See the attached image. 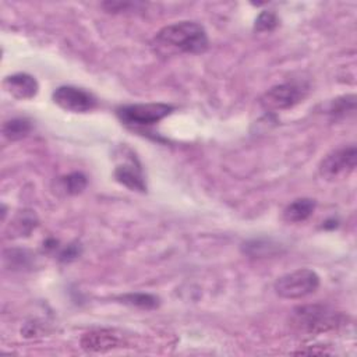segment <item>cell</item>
<instances>
[{
    "mask_svg": "<svg viewBox=\"0 0 357 357\" xmlns=\"http://www.w3.org/2000/svg\"><path fill=\"white\" fill-rule=\"evenodd\" d=\"M156 39L169 47L184 53H204L208 49L209 40L205 28L194 21H180L163 26Z\"/></svg>",
    "mask_w": 357,
    "mask_h": 357,
    "instance_id": "1",
    "label": "cell"
},
{
    "mask_svg": "<svg viewBox=\"0 0 357 357\" xmlns=\"http://www.w3.org/2000/svg\"><path fill=\"white\" fill-rule=\"evenodd\" d=\"M273 287L276 294L282 298H303L312 294L319 287V276L312 269L301 268L279 276Z\"/></svg>",
    "mask_w": 357,
    "mask_h": 357,
    "instance_id": "2",
    "label": "cell"
},
{
    "mask_svg": "<svg viewBox=\"0 0 357 357\" xmlns=\"http://www.w3.org/2000/svg\"><path fill=\"white\" fill-rule=\"evenodd\" d=\"M339 314L325 305L314 304L304 305L294 310L293 321L297 329L307 333H322L335 329L339 325Z\"/></svg>",
    "mask_w": 357,
    "mask_h": 357,
    "instance_id": "3",
    "label": "cell"
},
{
    "mask_svg": "<svg viewBox=\"0 0 357 357\" xmlns=\"http://www.w3.org/2000/svg\"><path fill=\"white\" fill-rule=\"evenodd\" d=\"M173 112V106L167 103H134L120 106L116 110L119 120L130 127L153 126Z\"/></svg>",
    "mask_w": 357,
    "mask_h": 357,
    "instance_id": "4",
    "label": "cell"
},
{
    "mask_svg": "<svg viewBox=\"0 0 357 357\" xmlns=\"http://www.w3.org/2000/svg\"><path fill=\"white\" fill-rule=\"evenodd\" d=\"M357 163V149L354 145L339 148L326 155L319 165V174L326 180L349 176Z\"/></svg>",
    "mask_w": 357,
    "mask_h": 357,
    "instance_id": "5",
    "label": "cell"
},
{
    "mask_svg": "<svg viewBox=\"0 0 357 357\" xmlns=\"http://www.w3.org/2000/svg\"><path fill=\"white\" fill-rule=\"evenodd\" d=\"M305 96V89L297 84H280L268 89L261 96V106L269 112L286 110L300 103Z\"/></svg>",
    "mask_w": 357,
    "mask_h": 357,
    "instance_id": "6",
    "label": "cell"
},
{
    "mask_svg": "<svg viewBox=\"0 0 357 357\" xmlns=\"http://www.w3.org/2000/svg\"><path fill=\"white\" fill-rule=\"evenodd\" d=\"M53 100L61 109L73 113L91 112L96 107L98 103L96 98L91 92L71 85L59 86L53 92Z\"/></svg>",
    "mask_w": 357,
    "mask_h": 357,
    "instance_id": "7",
    "label": "cell"
},
{
    "mask_svg": "<svg viewBox=\"0 0 357 357\" xmlns=\"http://www.w3.org/2000/svg\"><path fill=\"white\" fill-rule=\"evenodd\" d=\"M123 346V339L112 329H96L81 337V347L86 351L103 353Z\"/></svg>",
    "mask_w": 357,
    "mask_h": 357,
    "instance_id": "8",
    "label": "cell"
},
{
    "mask_svg": "<svg viewBox=\"0 0 357 357\" xmlns=\"http://www.w3.org/2000/svg\"><path fill=\"white\" fill-rule=\"evenodd\" d=\"M4 86L11 96H14L15 99H21V100L32 99L38 93V89H39L36 79L26 73H18V74L8 75L4 79Z\"/></svg>",
    "mask_w": 357,
    "mask_h": 357,
    "instance_id": "9",
    "label": "cell"
},
{
    "mask_svg": "<svg viewBox=\"0 0 357 357\" xmlns=\"http://www.w3.org/2000/svg\"><path fill=\"white\" fill-rule=\"evenodd\" d=\"M114 178L120 184L126 185L127 188H130L132 191H139V192L146 191V184L142 177L141 169L138 165H134L132 162L119 165L114 169Z\"/></svg>",
    "mask_w": 357,
    "mask_h": 357,
    "instance_id": "10",
    "label": "cell"
},
{
    "mask_svg": "<svg viewBox=\"0 0 357 357\" xmlns=\"http://www.w3.org/2000/svg\"><path fill=\"white\" fill-rule=\"evenodd\" d=\"M315 209V201L311 198H298L289 204L283 211V219L289 223H298L308 219Z\"/></svg>",
    "mask_w": 357,
    "mask_h": 357,
    "instance_id": "11",
    "label": "cell"
},
{
    "mask_svg": "<svg viewBox=\"0 0 357 357\" xmlns=\"http://www.w3.org/2000/svg\"><path fill=\"white\" fill-rule=\"evenodd\" d=\"M32 130V124L26 119L15 117L11 120H7L3 124V135L10 141H18L21 138H25Z\"/></svg>",
    "mask_w": 357,
    "mask_h": 357,
    "instance_id": "12",
    "label": "cell"
},
{
    "mask_svg": "<svg viewBox=\"0 0 357 357\" xmlns=\"http://www.w3.org/2000/svg\"><path fill=\"white\" fill-rule=\"evenodd\" d=\"M119 300L124 304L138 307V308H145V310H152L159 305V297L149 293H128V294L120 296Z\"/></svg>",
    "mask_w": 357,
    "mask_h": 357,
    "instance_id": "13",
    "label": "cell"
},
{
    "mask_svg": "<svg viewBox=\"0 0 357 357\" xmlns=\"http://www.w3.org/2000/svg\"><path fill=\"white\" fill-rule=\"evenodd\" d=\"M61 183H63V187L64 190L71 194V195H75V194H79L82 192V190L86 187V177L82 174V173H71V174H67L61 178Z\"/></svg>",
    "mask_w": 357,
    "mask_h": 357,
    "instance_id": "14",
    "label": "cell"
},
{
    "mask_svg": "<svg viewBox=\"0 0 357 357\" xmlns=\"http://www.w3.org/2000/svg\"><path fill=\"white\" fill-rule=\"evenodd\" d=\"M278 17L273 11H262L257 20H255V25L254 29L257 32H266V31H272L273 28H276L278 25Z\"/></svg>",
    "mask_w": 357,
    "mask_h": 357,
    "instance_id": "15",
    "label": "cell"
},
{
    "mask_svg": "<svg viewBox=\"0 0 357 357\" xmlns=\"http://www.w3.org/2000/svg\"><path fill=\"white\" fill-rule=\"evenodd\" d=\"M10 252V257L4 255V259L6 261H10V266L11 268H18V269H22V268H26L31 262V255L28 254V251L25 250H8Z\"/></svg>",
    "mask_w": 357,
    "mask_h": 357,
    "instance_id": "16",
    "label": "cell"
},
{
    "mask_svg": "<svg viewBox=\"0 0 357 357\" xmlns=\"http://www.w3.org/2000/svg\"><path fill=\"white\" fill-rule=\"evenodd\" d=\"M354 95H347V96H343V98H337L335 99L332 103H331V109L329 112L333 113V114H340V113H344L347 112L349 109L353 110L354 109V105H356V100H354Z\"/></svg>",
    "mask_w": 357,
    "mask_h": 357,
    "instance_id": "17",
    "label": "cell"
},
{
    "mask_svg": "<svg viewBox=\"0 0 357 357\" xmlns=\"http://www.w3.org/2000/svg\"><path fill=\"white\" fill-rule=\"evenodd\" d=\"M79 255V247H77L75 244L67 245L61 252H60V259L64 262H70L73 259H75Z\"/></svg>",
    "mask_w": 357,
    "mask_h": 357,
    "instance_id": "18",
    "label": "cell"
}]
</instances>
